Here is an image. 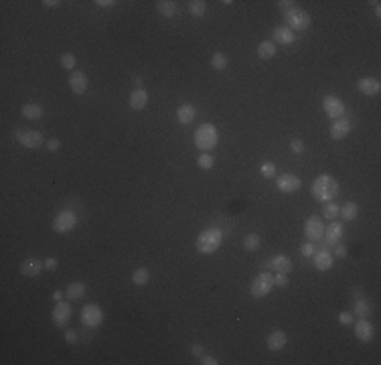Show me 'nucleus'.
<instances>
[{
  "label": "nucleus",
  "mask_w": 381,
  "mask_h": 365,
  "mask_svg": "<svg viewBox=\"0 0 381 365\" xmlns=\"http://www.w3.org/2000/svg\"><path fill=\"white\" fill-rule=\"evenodd\" d=\"M339 191H341L339 182L331 175H319L312 181V187H310V193H312L314 201H319V203H329V201L337 199Z\"/></svg>",
  "instance_id": "obj_1"
},
{
  "label": "nucleus",
  "mask_w": 381,
  "mask_h": 365,
  "mask_svg": "<svg viewBox=\"0 0 381 365\" xmlns=\"http://www.w3.org/2000/svg\"><path fill=\"white\" fill-rule=\"evenodd\" d=\"M221 241H223V231H221L219 227H209V229L199 233V237L195 241V248H197L199 254L209 256V254H215L219 250Z\"/></svg>",
  "instance_id": "obj_2"
},
{
  "label": "nucleus",
  "mask_w": 381,
  "mask_h": 365,
  "mask_svg": "<svg viewBox=\"0 0 381 365\" xmlns=\"http://www.w3.org/2000/svg\"><path fill=\"white\" fill-rule=\"evenodd\" d=\"M193 140H195V146H197L199 150L209 152L211 148H215V146H217L219 132H217V128H215L213 124H209V122H207V124H201V126L195 130Z\"/></svg>",
  "instance_id": "obj_3"
},
{
  "label": "nucleus",
  "mask_w": 381,
  "mask_h": 365,
  "mask_svg": "<svg viewBox=\"0 0 381 365\" xmlns=\"http://www.w3.org/2000/svg\"><path fill=\"white\" fill-rule=\"evenodd\" d=\"M284 20H286V26L290 30H304L310 26V14L298 6H294L292 10L284 12Z\"/></svg>",
  "instance_id": "obj_4"
},
{
  "label": "nucleus",
  "mask_w": 381,
  "mask_h": 365,
  "mask_svg": "<svg viewBox=\"0 0 381 365\" xmlns=\"http://www.w3.org/2000/svg\"><path fill=\"white\" fill-rule=\"evenodd\" d=\"M272 286H274V276L268 274V272H262V274H258V276L253 278V282L249 286V292H251L253 298H264V296L270 294Z\"/></svg>",
  "instance_id": "obj_5"
},
{
  "label": "nucleus",
  "mask_w": 381,
  "mask_h": 365,
  "mask_svg": "<svg viewBox=\"0 0 381 365\" xmlns=\"http://www.w3.org/2000/svg\"><path fill=\"white\" fill-rule=\"evenodd\" d=\"M79 319H81V323L85 327L98 329L104 323V313H102V309L98 307V304H85V307L81 309V313H79Z\"/></svg>",
  "instance_id": "obj_6"
},
{
  "label": "nucleus",
  "mask_w": 381,
  "mask_h": 365,
  "mask_svg": "<svg viewBox=\"0 0 381 365\" xmlns=\"http://www.w3.org/2000/svg\"><path fill=\"white\" fill-rule=\"evenodd\" d=\"M77 225V215L73 211H59L57 215H55V219H53V229L57 231V233H67V231H71L73 227Z\"/></svg>",
  "instance_id": "obj_7"
},
{
  "label": "nucleus",
  "mask_w": 381,
  "mask_h": 365,
  "mask_svg": "<svg viewBox=\"0 0 381 365\" xmlns=\"http://www.w3.org/2000/svg\"><path fill=\"white\" fill-rule=\"evenodd\" d=\"M304 235L308 241H321L323 235H325V223L321 221L319 215H310L306 221H304Z\"/></svg>",
  "instance_id": "obj_8"
},
{
  "label": "nucleus",
  "mask_w": 381,
  "mask_h": 365,
  "mask_svg": "<svg viewBox=\"0 0 381 365\" xmlns=\"http://www.w3.org/2000/svg\"><path fill=\"white\" fill-rule=\"evenodd\" d=\"M343 223H339V221H333L329 227H325V235H323V243H321V248L323 250H327V248H335L337 243L341 241V237H343Z\"/></svg>",
  "instance_id": "obj_9"
},
{
  "label": "nucleus",
  "mask_w": 381,
  "mask_h": 365,
  "mask_svg": "<svg viewBox=\"0 0 381 365\" xmlns=\"http://www.w3.org/2000/svg\"><path fill=\"white\" fill-rule=\"evenodd\" d=\"M16 140H18L24 148H28V150H35V148H39V146L45 144L43 134L37 132V130H18V132H16Z\"/></svg>",
  "instance_id": "obj_10"
},
{
  "label": "nucleus",
  "mask_w": 381,
  "mask_h": 365,
  "mask_svg": "<svg viewBox=\"0 0 381 365\" xmlns=\"http://www.w3.org/2000/svg\"><path fill=\"white\" fill-rule=\"evenodd\" d=\"M276 187H278V191H282V193H296V191H300V187H302V181H300L296 175L284 173V175H280V177L276 179Z\"/></svg>",
  "instance_id": "obj_11"
},
{
  "label": "nucleus",
  "mask_w": 381,
  "mask_h": 365,
  "mask_svg": "<svg viewBox=\"0 0 381 365\" xmlns=\"http://www.w3.org/2000/svg\"><path fill=\"white\" fill-rule=\"evenodd\" d=\"M323 110H325L327 116L333 118V120H339V118L345 116V104H343V100L337 98V96H325V98H323Z\"/></svg>",
  "instance_id": "obj_12"
},
{
  "label": "nucleus",
  "mask_w": 381,
  "mask_h": 365,
  "mask_svg": "<svg viewBox=\"0 0 381 365\" xmlns=\"http://www.w3.org/2000/svg\"><path fill=\"white\" fill-rule=\"evenodd\" d=\"M69 319H71V304L65 302V300H59L55 304V309H53V323H55V327L63 329L69 323Z\"/></svg>",
  "instance_id": "obj_13"
},
{
  "label": "nucleus",
  "mask_w": 381,
  "mask_h": 365,
  "mask_svg": "<svg viewBox=\"0 0 381 365\" xmlns=\"http://www.w3.org/2000/svg\"><path fill=\"white\" fill-rule=\"evenodd\" d=\"M43 270H45V262L39 260V258H26L20 264V274L26 276V278H37Z\"/></svg>",
  "instance_id": "obj_14"
},
{
  "label": "nucleus",
  "mask_w": 381,
  "mask_h": 365,
  "mask_svg": "<svg viewBox=\"0 0 381 365\" xmlns=\"http://www.w3.org/2000/svg\"><path fill=\"white\" fill-rule=\"evenodd\" d=\"M294 41H296L294 30H290L286 24L274 26V30H272V43H278V45H292Z\"/></svg>",
  "instance_id": "obj_15"
},
{
  "label": "nucleus",
  "mask_w": 381,
  "mask_h": 365,
  "mask_svg": "<svg viewBox=\"0 0 381 365\" xmlns=\"http://www.w3.org/2000/svg\"><path fill=\"white\" fill-rule=\"evenodd\" d=\"M351 126H353V122L349 120V118H339L333 122V126H331V138L333 140H343L349 132H351Z\"/></svg>",
  "instance_id": "obj_16"
},
{
  "label": "nucleus",
  "mask_w": 381,
  "mask_h": 365,
  "mask_svg": "<svg viewBox=\"0 0 381 365\" xmlns=\"http://www.w3.org/2000/svg\"><path fill=\"white\" fill-rule=\"evenodd\" d=\"M266 345L270 351H282L286 345H288V335H286L284 331H272L268 335V339H266Z\"/></svg>",
  "instance_id": "obj_17"
},
{
  "label": "nucleus",
  "mask_w": 381,
  "mask_h": 365,
  "mask_svg": "<svg viewBox=\"0 0 381 365\" xmlns=\"http://www.w3.org/2000/svg\"><path fill=\"white\" fill-rule=\"evenodd\" d=\"M69 87L75 96H83L85 94V89H87V75L83 71H71L69 75Z\"/></svg>",
  "instance_id": "obj_18"
},
{
  "label": "nucleus",
  "mask_w": 381,
  "mask_h": 365,
  "mask_svg": "<svg viewBox=\"0 0 381 365\" xmlns=\"http://www.w3.org/2000/svg\"><path fill=\"white\" fill-rule=\"evenodd\" d=\"M353 333H355V337L363 343H369L373 339V325L367 321V319H359L353 327Z\"/></svg>",
  "instance_id": "obj_19"
},
{
  "label": "nucleus",
  "mask_w": 381,
  "mask_h": 365,
  "mask_svg": "<svg viewBox=\"0 0 381 365\" xmlns=\"http://www.w3.org/2000/svg\"><path fill=\"white\" fill-rule=\"evenodd\" d=\"M314 268L319 270V272H327V270H331L333 268V262H335V258H333V254L329 252V250H319V252H314Z\"/></svg>",
  "instance_id": "obj_20"
},
{
  "label": "nucleus",
  "mask_w": 381,
  "mask_h": 365,
  "mask_svg": "<svg viewBox=\"0 0 381 365\" xmlns=\"http://www.w3.org/2000/svg\"><path fill=\"white\" fill-rule=\"evenodd\" d=\"M357 89L363 96H377L379 89H381V83L375 77H363V79L357 81Z\"/></svg>",
  "instance_id": "obj_21"
},
{
  "label": "nucleus",
  "mask_w": 381,
  "mask_h": 365,
  "mask_svg": "<svg viewBox=\"0 0 381 365\" xmlns=\"http://www.w3.org/2000/svg\"><path fill=\"white\" fill-rule=\"evenodd\" d=\"M128 102H130V108H132V110H144V108L148 106V94H146V89H144V87H136L132 94H130Z\"/></svg>",
  "instance_id": "obj_22"
},
{
  "label": "nucleus",
  "mask_w": 381,
  "mask_h": 365,
  "mask_svg": "<svg viewBox=\"0 0 381 365\" xmlns=\"http://www.w3.org/2000/svg\"><path fill=\"white\" fill-rule=\"evenodd\" d=\"M270 266H272V270L274 272H282V274H288V272H292V262H290V258L288 256H284V254H276L272 260H270Z\"/></svg>",
  "instance_id": "obj_23"
},
{
  "label": "nucleus",
  "mask_w": 381,
  "mask_h": 365,
  "mask_svg": "<svg viewBox=\"0 0 381 365\" xmlns=\"http://www.w3.org/2000/svg\"><path fill=\"white\" fill-rule=\"evenodd\" d=\"M195 116H197V110L190 104H183V106L177 108V120L181 122V124H190V122L195 120Z\"/></svg>",
  "instance_id": "obj_24"
},
{
  "label": "nucleus",
  "mask_w": 381,
  "mask_h": 365,
  "mask_svg": "<svg viewBox=\"0 0 381 365\" xmlns=\"http://www.w3.org/2000/svg\"><path fill=\"white\" fill-rule=\"evenodd\" d=\"M156 10H158V14L171 18V16H175L179 12V6H177V2H173V0H158Z\"/></svg>",
  "instance_id": "obj_25"
},
{
  "label": "nucleus",
  "mask_w": 381,
  "mask_h": 365,
  "mask_svg": "<svg viewBox=\"0 0 381 365\" xmlns=\"http://www.w3.org/2000/svg\"><path fill=\"white\" fill-rule=\"evenodd\" d=\"M353 315H357V317H361V319H367L369 315H371V304H369V300H365V298H355V302H353Z\"/></svg>",
  "instance_id": "obj_26"
},
{
  "label": "nucleus",
  "mask_w": 381,
  "mask_h": 365,
  "mask_svg": "<svg viewBox=\"0 0 381 365\" xmlns=\"http://www.w3.org/2000/svg\"><path fill=\"white\" fill-rule=\"evenodd\" d=\"M65 296H67L69 300H79V298H83V296H85V284L79 282V280L71 282V284L67 286V290H65Z\"/></svg>",
  "instance_id": "obj_27"
},
{
  "label": "nucleus",
  "mask_w": 381,
  "mask_h": 365,
  "mask_svg": "<svg viewBox=\"0 0 381 365\" xmlns=\"http://www.w3.org/2000/svg\"><path fill=\"white\" fill-rule=\"evenodd\" d=\"M357 213H359V207H357V203H355V201H347V203L341 207L339 215H341L345 221H353V219L357 217Z\"/></svg>",
  "instance_id": "obj_28"
},
{
  "label": "nucleus",
  "mask_w": 381,
  "mask_h": 365,
  "mask_svg": "<svg viewBox=\"0 0 381 365\" xmlns=\"http://www.w3.org/2000/svg\"><path fill=\"white\" fill-rule=\"evenodd\" d=\"M258 57L264 59V61L274 59V57H276V43H272V41H262V43L258 45Z\"/></svg>",
  "instance_id": "obj_29"
},
{
  "label": "nucleus",
  "mask_w": 381,
  "mask_h": 365,
  "mask_svg": "<svg viewBox=\"0 0 381 365\" xmlns=\"http://www.w3.org/2000/svg\"><path fill=\"white\" fill-rule=\"evenodd\" d=\"M227 65H229V59H227V55L225 53H213V57H211V67L215 69V71H225L227 69Z\"/></svg>",
  "instance_id": "obj_30"
},
{
  "label": "nucleus",
  "mask_w": 381,
  "mask_h": 365,
  "mask_svg": "<svg viewBox=\"0 0 381 365\" xmlns=\"http://www.w3.org/2000/svg\"><path fill=\"white\" fill-rule=\"evenodd\" d=\"M22 116L28 120H39L43 116V106L39 104H24L22 106Z\"/></svg>",
  "instance_id": "obj_31"
},
{
  "label": "nucleus",
  "mask_w": 381,
  "mask_h": 365,
  "mask_svg": "<svg viewBox=\"0 0 381 365\" xmlns=\"http://www.w3.org/2000/svg\"><path fill=\"white\" fill-rule=\"evenodd\" d=\"M189 12H190V16H195V18L205 16L207 2H203V0H190V2H189Z\"/></svg>",
  "instance_id": "obj_32"
},
{
  "label": "nucleus",
  "mask_w": 381,
  "mask_h": 365,
  "mask_svg": "<svg viewBox=\"0 0 381 365\" xmlns=\"http://www.w3.org/2000/svg\"><path fill=\"white\" fill-rule=\"evenodd\" d=\"M148 280H150V272H148V268H136L134 270V274H132V282L136 284V286H146L148 284Z\"/></svg>",
  "instance_id": "obj_33"
},
{
  "label": "nucleus",
  "mask_w": 381,
  "mask_h": 365,
  "mask_svg": "<svg viewBox=\"0 0 381 365\" xmlns=\"http://www.w3.org/2000/svg\"><path fill=\"white\" fill-rule=\"evenodd\" d=\"M243 248L245 252H256L260 248V235L258 233H247L243 239Z\"/></svg>",
  "instance_id": "obj_34"
},
{
  "label": "nucleus",
  "mask_w": 381,
  "mask_h": 365,
  "mask_svg": "<svg viewBox=\"0 0 381 365\" xmlns=\"http://www.w3.org/2000/svg\"><path fill=\"white\" fill-rule=\"evenodd\" d=\"M339 211H341V207H339L337 203H333V201H329V203H325V207H323V215H325L327 219H331V221H335V217L339 215Z\"/></svg>",
  "instance_id": "obj_35"
},
{
  "label": "nucleus",
  "mask_w": 381,
  "mask_h": 365,
  "mask_svg": "<svg viewBox=\"0 0 381 365\" xmlns=\"http://www.w3.org/2000/svg\"><path fill=\"white\" fill-rule=\"evenodd\" d=\"M197 165H199V169H203V171H209V169H213V165H215V159L209 155V152H201V155H199V159H197Z\"/></svg>",
  "instance_id": "obj_36"
},
{
  "label": "nucleus",
  "mask_w": 381,
  "mask_h": 365,
  "mask_svg": "<svg viewBox=\"0 0 381 365\" xmlns=\"http://www.w3.org/2000/svg\"><path fill=\"white\" fill-rule=\"evenodd\" d=\"M75 65H77V57H75L73 53L61 55V67H63V69H73V71H75Z\"/></svg>",
  "instance_id": "obj_37"
},
{
  "label": "nucleus",
  "mask_w": 381,
  "mask_h": 365,
  "mask_svg": "<svg viewBox=\"0 0 381 365\" xmlns=\"http://www.w3.org/2000/svg\"><path fill=\"white\" fill-rule=\"evenodd\" d=\"M260 173H262L264 179H274V175H276V165H274V163H262Z\"/></svg>",
  "instance_id": "obj_38"
},
{
  "label": "nucleus",
  "mask_w": 381,
  "mask_h": 365,
  "mask_svg": "<svg viewBox=\"0 0 381 365\" xmlns=\"http://www.w3.org/2000/svg\"><path fill=\"white\" fill-rule=\"evenodd\" d=\"M274 286H278V288H284V286H288V274L276 272V276H274Z\"/></svg>",
  "instance_id": "obj_39"
},
{
  "label": "nucleus",
  "mask_w": 381,
  "mask_h": 365,
  "mask_svg": "<svg viewBox=\"0 0 381 365\" xmlns=\"http://www.w3.org/2000/svg\"><path fill=\"white\" fill-rule=\"evenodd\" d=\"M314 252H316V248L312 246V241H306V243H302V248H300V254H302L304 258H312V256H314Z\"/></svg>",
  "instance_id": "obj_40"
},
{
  "label": "nucleus",
  "mask_w": 381,
  "mask_h": 365,
  "mask_svg": "<svg viewBox=\"0 0 381 365\" xmlns=\"http://www.w3.org/2000/svg\"><path fill=\"white\" fill-rule=\"evenodd\" d=\"M45 146H47L49 152H57V150L61 148V140H59V138H49V140L45 142Z\"/></svg>",
  "instance_id": "obj_41"
},
{
  "label": "nucleus",
  "mask_w": 381,
  "mask_h": 365,
  "mask_svg": "<svg viewBox=\"0 0 381 365\" xmlns=\"http://www.w3.org/2000/svg\"><path fill=\"white\" fill-rule=\"evenodd\" d=\"M304 148H306V146H304L302 140H292V142H290V150L294 152V155H300V152H304Z\"/></svg>",
  "instance_id": "obj_42"
},
{
  "label": "nucleus",
  "mask_w": 381,
  "mask_h": 365,
  "mask_svg": "<svg viewBox=\"0 0 381 365\" xmlns=\"http://www.w3.org/2000/svg\"><path fill=\"white\" fill-rule=\"evenodd\" d=\"M43 262H45V270H51V272H53V270H57V268H59V262H57V258H53V256L45 258Z\"/></svg>",
  "instance_id": "obj_43"
},
{
  "label": "nucleus",
  "mask_w": 381,
  "mask_h": 365,
  "mask_svg": "<svg viewBox=\"0 0 381 365\" xmlns=\"http://www.w3.org/2000/svg\"><path fill=\"white\" fill-rule=\"evenodd\" d=\"M341 325H353V313H339Z\"/></svg>",
  "instance_id": "obj_44"
},
{
  "label": "nucleus",
  "mask_w": 381,
  "mask_h": 365,
  "mask_svg": "<svg viewBox=\"0 0 381 365\" xmlns=\"http://www.w3.org/2000/svg\"><path fill=\"white\" fill-rule=\"evenodd\" d=\"M276 4H278L284 12H288V10H292V8H294V4H296V2H292V0H280V2H276Z\"/></svg>",
  "instance_id": "obj_45"
},
{
  "label": "nucleus",
  "mask_w": 381,
  "mask_h": 365,
  "mask_svg": "<svg viewBox=\"0 0 381 365\" xmlns=\"http://www.w3.org/2000/svg\"><path fill=\"white\" fill-rule=\"evenodd\" d=\"M65 341L67 343H77V333L73 329H67L65 331Z\"/></svg>",
  "instance_id": "obj_46"
},
{
  "label": "nucleus",
  "mask_w": 381,
  "mask_h": 365,
  "mask_svg": "<svg viewBox=\"0 0 381 365\" xmlns=\"http://www.w3.org/2000/svg\"><path fill=\"white\" fill-rule=\"evenodd\" d=\"M190 353H193L195 357H201V355H205V349H203V345L195 343V345H190Z\"/></svg>",
  "instance_id": "obj_47"
},
{
  "label": "nucleus",
  "mask_w": 381,
  "mask_h": 365,
  "mask_svg": "<svg viewBox=\"0 0 381 365\" xmlns=\"http://www.w3.org/2000/svg\"><path fill=\"white\" fill-rule=\"evenodd\" d=\"M201 365H217L219 361L215 359V357H211V355H201V361H199Z\"/></svg>",
  "instance_id": "obj_48"
},
{
  "label": "nucleus",
  "mask_w": 381,
  "mask_h": 365,
  "mask_svg": "<svg viewBox=\"0 0 381 365\" xmlns=\"http://www.w3.org/2000/svg\"><path fill=\"white\" fill-rule=\"evenodd\" d=\"M95 4L102 6V8H112L116 4V0H95Z\"/></svg>",
  "instance_id": "obj_49"
},
{
  "label": "nucleus",
  "mask_w": 381,
  "mask_h": 365,
  "mask_svg": "<svg viewBox=\"0 0 381 365\" xmlns=\"http://www.w3.org/2000/svg\"><path fill=\"white\" fill-rule=\"evenodd\" d=\"M335 254H337V258H347V248H345V246H341V243H337Z\"/></svg>",
  "instance_id": "obj_50"
},
{
  "label": "nucleus",
  "mask_w": 381,
  "mask_h": 365,
  "mask_svg": "<svg viewBox=\"0 0 381 365\" xmlns=\"http://www.w3.org/2000/svg\"><path fill=\"white\" fill-rule=\"evenodd\" d=\"M43 4H45L47 8H55V6L61 4V2H59V0H43Z\"/></svg>",
  "instance_id": "obj_51"
},
{
  "label": "nucleus",
  "mask_w": 381,
  "mask_h": 365,
  "mask_svg": "<svg viewBox=\"0 0 381 365\" xmlns=\"http://www.w3.org/2000/svg\"><path fill=\"white\" fill-rule=\"evenodd\" d=\"M63 296H65V294H63L61 290H55V292H53V300H55V302H59V300H63Z\"/></svg>",
  "instance_id": "obj_52"
},
{
  "label": "nucleus",
  "mask_w": 381,
  "mask_h": 365,
  "mask_svg": "<svg viewBox=\"0 0 381 365\" xmlns=\"http://www.w3.org/2000/svg\"><path fill=\"white\" fill-rule=\"evenodd\" d=\"M371 4L375 6V16L379 18V16H381V6H379V2H371Z\"/></svg>",
  "instance_id": "obj_53"
}]
</instances>
